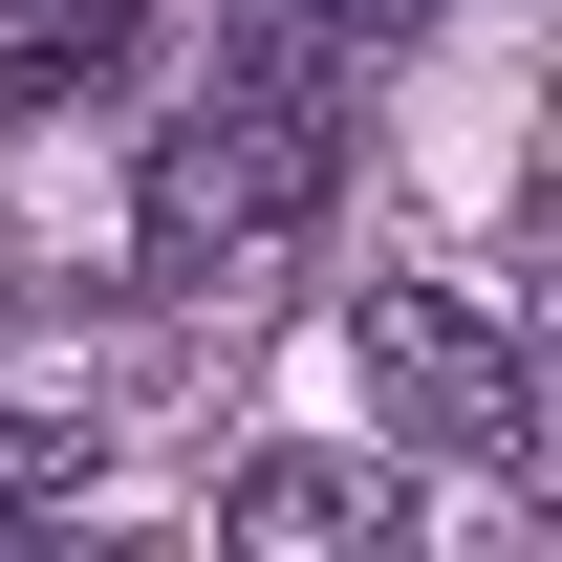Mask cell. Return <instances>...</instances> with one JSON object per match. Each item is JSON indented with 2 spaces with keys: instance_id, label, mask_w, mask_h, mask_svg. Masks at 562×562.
Masks as SVG:
<instances>
[{
  "instance_id": "6da1fadb",
  "label": "cell",
  "mask_w": 562,
  "mask_h": 562,
  "mask_svg": "<svg viewBox=\"0 0 562 562\" xmlns=\"http://www.w3.org/2000/svg\"><path fill=\"white\" fill-rule=\"evenodd\" d=\"M325 173H347V131H325V87L303 66H238L216 109H173L131 173V281H173V303H216V281H260L303 216H325Z\"/></svg>"
},
{
  "instance_id": "7a4b0ae2",
  "label": "cell",
  "mask_w": 562,
  "mask_h": 562,
  "mask_svg": "<svg viewBox=\"0 0 562 562\" xmlns=\"http://www.w3.org/2000/svg\"><path fill=\"white\" fill-rule=\"evenodd\" d=\"M347 347H368V390H390V432H412V454L519 476V347H497L454 281H368V303H347Z\"/></svg>"
},
{
  "instance_id": "3957f363",
  "label": "cell",
  "mask_w": 562,
  "mask_h": 562,
  "mask_svg": "<svg viewBox=\"0 0 562 562\" xmlns=\"http://www.w3.org/2000/svg\"><path fill=\"white\" fill-rule=\"evenodd\" d=\"M216 562H432V541H412V497L368 454H260L216 497Z\"/></svg>"
},
{
  "instance_id": "277c9868",
  "label": "cell",
  "mask_w": 562,
  "mask_h": 562,
  "mask_svg": "<svg viewBox=\"0 0 562 562\" xmlns=\"http://www.w3.org/2000/svg\"><path fill=\"white\" fill-rule=\"evenodd\" d=\"M66 476H87V432H66V412H0V519H44Z\"/></svg>"
}]
</instances>
